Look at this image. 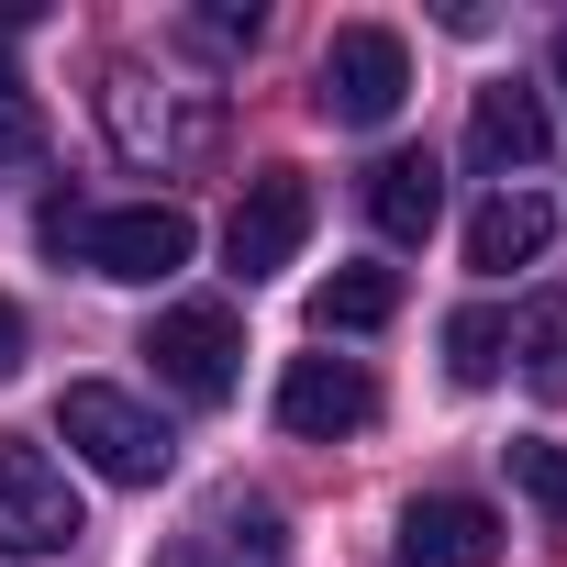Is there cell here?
Segmentation results:
<instances>
[{
  "label": "cell",
  "instance_id": "6da1fadb",
  "mask_svg": "<svg viewBox=\"0 0 567 567\" xmlns=\"http://www.w3.org/2000/svg\"><path fill=\"white\" fill-rule=\"evenodd\" d=\"M34 234H45V256H68V267H90V278H123V290H156V278H178L189 245H200V223H189L178 200H123V212L45 200Z\"/></svg>",
  "mask_w": 567,
  "mask_h": 567
},
{
  "label": "cell",
  "instance_id": "7a4b0ae2",
  "mask_svg": "<svg viewBox=\"0 0 567 567\" xmlns=\"http://www.w3.org/2000/svg\"><path fill=\"white\" fill-rule=\"evenodd\" d=\"M56 434H68V456L101 467L112 489H156V478L178 467V434H167L134 390H112V379H79V390L56 401Z\"/></svg>",
  "mask_w": 567,
  "mask_h": 567
},
{
  "label": "cell",
  "instance_id": "3957f363",
  "mask_svg": "<svg viewBox=\"0 0 567 567\" xmlns=\"http://www.w3.org/2000/svg\"><path fill=\"white\" fill-rule=\"evenodd\" d=\"M312 101H323V123H346V134L401 123V101H412V45H401L390 23H346V34L323 45V68H312Z\"/></svg>",
  "mask_w": 567,
  "mask_h": 567
},
{
  "label": "cell",
  "instance_id": "277c9868",
  "mask_svg": "<svg viewBox=\"0 0 567 567\" xmlns=\"http://www.w3.org/2000/svg\"><path fill=\"white\" fill-rule=\"evenodd\" d=\"M145 357H156V379L178 401H234V379H245V312L234 301H167L145 323Z\"/></svg>",
  "mask_w": 567,
  "mask_h": 567
},
{
  "label": "cell",
  "instance_id": "5b68a950",
  "mask_svg": "<svg viewBox=\"0 0 567 567\" xmlns=\"http://www.w3.org/2000/svg\"><path fill=\"white\" fill-rule=\"evenodd\" d=\"M79 534H90V512H79L68 467L23 434H0V556H68Z\"/></svg>",
  "mask_w": 567,
  "mask_h": 567
},
{
  "label": "cell",
  "instance_id": "8992f818",
  "mask_svg": "<svg viewBox=\"0 0 567 567\" xmlns=\"http://www.w3.org/2000/svg\"><path fill=\"white\" fill-rule=\"evenodd\" d=\"M301 245H312V178H301V167H256V178H245V200H234V223H223L234 278L256 290V278H278Z\"/></svg>",
  "mask_w": 567,
  "mask_h": 567
},
{
  "label": "cell",
  "instance_id": "52a82bcc",
  "mask_svg": "<svg viewBox=\"0 0 567 567\" xmlns=\"http://www.w3.org/2000/svg\"><path fill=\"white\" fill-rule=\"evenodd\" d=\"M101 123H112V145L134 167H167V156H200L212 145V101H167L145 68H112L101 79Z\"/></svg>",
  "mask_w": 567,
  "mask_h": 567
},
{
  "label": "cell",
  "instance_id": "ba28073f",
  "mask_svg": "<svg viewBox=\"0 0 567 567\" xmlns=\"http://www.w3.org/2000/svg\"><path fill=\"white\" fill-rule=\"evenodd\" d=\"M379 423V379L357 357H290V379H278V434L301 445H346Z\"/></svg>",
  "mask_w": 567,
  "mask_h": 567
},
{
  "label": "cell",
  "instance_id": "9c48e42d",
  "mask_svg": "<svg viewBox=\"0 0 567 567\" xmlns=\"http://www.w3.org/2000/svg\"><path fill=\"white\" fill-rule=\"evenodd\" d=\"M390 567H501V512L467 501V489H423V501L401 512Z\"/></svg>",
  "mask_w": 567,
  "mask_h": 567
},
{
  "label": "cell",
  "instance_id": "30bf717a",
  "mask_svg": "<svg viewBox=\"0 0 567 567\" xmlns=\"http://www.w3.org/2000/svg\"><path fill=\"white\" fill-rule=\"evenodd\" d=\"M156 567H290V523L267 501H212L189 534L156 545Z\"/></svg>",
  "mask_w": 567,
  "mask_h": 567
},
{
  "label": "cell",
  "instance_id": "8fae6325",
  "mask_svg": "<svg viewBox=\"0 0 567 567\" xmlns=\"http://www.w3.org/2000/svg\"><path fill=\"white\" fill-rule=\"evenodd\" d=\"M545 134H556V123H545V101H534L523 79H501V90H478V101H467V167H478V178H501V189H512V167H534V156H545Z\"/></svg>",
  "mask_w": 567,
  "mask_h": 567
},
{
  "label": "cell",
  "instance_id": "7c38bea8",
  "mask_svg": "<svg viewBox=\"0 0 567 567\" xmlns=\"http://www.w3.org/2000/svg\"><path fill=\"white\" fill-rule=\"evenodd\" d=\"M545 245H556V200H545V189H489L478 223H467V267H478V278H512V267H534Z\"/></svg>",
  "mask_w": 567,
  "mask_h": 567
},
{
  "label": "cell",
  "instance_id": "4fadbf2b",
  "mask_svg": "<svg viewBox=\"0 0 567 567\" xmlns=\"http://www.w3.org/2000/svg\"><path fill=\"white\" fill-rule=\"evenodd\" d=\"M434 212H445V167H434L423 145H390V156L368 167V223H379L390 245H423Z\"/></svg>",
  "mask_w": 567,
  "mask_h": 567
},
{
  "label": "cell",
  "instance_id": "5bb4252c",
  "mask_svg": "<svg viewBox=\"0 0 567 567\" xmlns=\"http://www.w3.org/2000/svg\"><path fill=\"white\" fill-rule=\"evenodd\" d=\"M390 312H401V278L390 267H334L312 290V334H379Z\"/></svg>",
  "mask_w": 567,
  "mask_h": 567
},
{
  "label": "cell",
  "instance_id": "9a60e30c",
  "mask_svg": "<svg viewBox=\"0 0 567 567\" xmlns=\"http://www.w3.org/2000/svg\"><path fill=\"white\" fill-rule=\"evenodd\" d=\"M501 357H512V312H489V301L445 312V379H456V390H489Z\"/></svg>",
  "mask_w": 567,
  "mask_h": 567
},
{
  "label": "cell",
  "instance_id": "2e32d148",
  "mask_svg": "<svg viewBox=\"0 0 567 567\" xmlns=\"http://www.w3.org/2000/svg\"><path fill=\"white\" fill-rule=\"evenodd\" d=\"M501 456H512V489H523L545 523H567V445H545V434H512Z\"/></svg>",
  "mask_w": 567,
  "mask_h": 567
},
{
  "label": "cell",
  "instance_id": "e0dca14e",
  "mask_svg": "<svg viewBox=\"0 0 567 567\" xmlns=\"http://www.w3.org/2000/svg\"><path fill=\"white\" fill-rule=\"evenodd\" d=\"M34 156H45V101L0 68V167H34Z\"/></svg>",
  "mask_w": 567,
  "mask_h": 567
},
{
  "label": "cell",
  "instance_id": "ac0fdd59",
  "mask_svg": "<svg viewBox=\"0 0 567 567\" xmlns=\"http://www.w3.org/2000/svg\"><path fill=\"white\" fill-rule=\"evenodd\" d=\"M556 346H567V290H545V301L512 323V357H534L545 379H556Z\"/></svg>",
  "mask_w": 567,
  "mask_h": 567
},
{
  "label": "cell",
  "instance_id": "d6986e66",
  "mask_svg": "<svg viewBox=\"0 0 567 567\" xmlns=\"http://www.w3.org/2000/svg\"><path fill=\"white\" fill-rule=\"evenodd\" d=\"M23 357H34V323H23V301H0V379H23Z\"/></svg>",
  "mask_w": 567,
  "mask_h": 567
},
{
  "label": "cell",
  "instance_id": "ffe728a7",
  "mask_svg": "<svg viewBox=\"0 0 567 567\" xmlns=\"http://www.w3.org/2000/svg\"><path fill=\"white\" fill-rule=\"evenodd\" d=\"M556 79H567V34H556Z\"/></svg>",
  "mask_w": 567,
  "mask_h": 567
}]
</instances>
